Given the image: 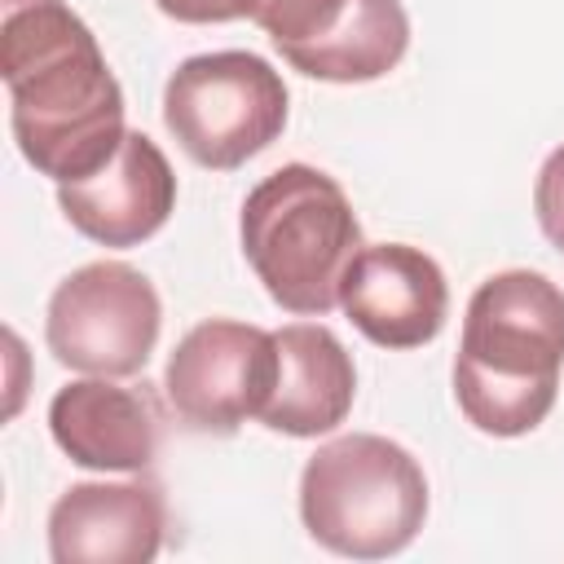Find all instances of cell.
Segmentation results:
<instances>
[{
    "label": "cell",
    "instance_id": "obj_1",
    "mask_svg": "<svg viewBox=\"0 0 564 564\" xmlns=\"http://www.w3.org/2000/svg\"><path fill=\"white\" fill-rule=\"evenodd\" d=\"M0 79L22 159L66 185L123 145V88L66 0H0Z\"/></svg>",
    "mask_w": 564,
    "mask_h": 564
},
{
    "label": "cell",
    "instance_id": "obj_2",
    "mask_svg": "<svg viewBox=\"0 0 564 564\" xmlns=\"http://www.w3.org/2000/svg\"><path fill=\"white\" fill-rule=\"evenodd\" d=\"M564 291L533 269L485 278L463 313L454 357V401L485 436L533 432L560 392Z\"/></svg>",
    "mask_w": 564,
    "mask_h": 564
},
{
    "label": "cell",
    "instance_id": "obj_3",
    "mask_svg": "<svg viewBox=\"0 0 564 564\" xmlns=\"http://www.w3.org/2000/svg\"><path fill=\"white\" fill-rule=\"evenodd\" d=\"M238 238L269 300L300 317H322L339 304L344 273L366 247L344 185L308 163L269 172L242 198Z\"/></svg>",
    "mask_w": 564,
    "mask_h": 564
},
{
    "label": "cell",
    "instance_id": "obj_4",
    "mask_svg": "<svg viewBox=\"0 0 564 564\" xmlns=\"http://www.w3.org/2000/svg\"><path fill=\"white\" fill-rule=\"evenodd\" d=\"M300 520L308 538L348 560L401 555L427 520V476L419 458L375 432H348L304 463Z\"/></svg>",
    "mask_w": 564,
    "mask_h": 564
},
{
    "label": "cell",
    "instance_id": "obj_5",
    "mask_svg": "<svg viewBox=\"0 0 564 564\" xmlns=\"http://www.w3.org/2000/svg\"><path fill=\"white\" fill-rule=\"evenodd\" d=\"M163 123L198 167L234 172L282 137L286 84L256 53H198L167 75Z\"/></svg>",
    "mask_w": 564,
    "mask_h": 564
},
{
    "label": "cell",
    "instance_id": "obj_6",
    "mask_svg": "<svg viewBox=\"0 0 564 564\" xmlns=\"http://www.w3.org/2000/svg\"><path fill=\"white\" fill-rule=\"evenodd\" d=\"M159 326L163 304L154 282L123 260H93L48 295L44 344L66 370L123 379L145 370Z\"/></svg>",
    "mask_w": 564,
    "mask_h": 564
},
{
    "label": "cell",
    "instance_id": "obj_7",
    "mask_svg": "<svg viewBox=\"0 0 564 564\" xmlns=\"http://www.w3.org/2000/svg\"><path fill=\"white\" fill-rule=\"evenodd\" d=\"M278 383V339L251 322L207 317L172 348L163 392L181 423L212 436H234L260 419Z\"/></svg>",
    "mask_w": 564,
    "mask_h": 564
},
{
    "label": "cell",
    "instance_id": "obj_8",
    "mask_svg": "<svg viewBox=\"0 0 564 564\" xmlns=\"http://www.w3.org/2000/svg\"><path fill=\"white\" fill-rule=\"evenodd\" d=\"M339 308L379 348H423L449 317V282L423 247L375 242L352 256Z\"/></svg>",
    "mask_w": 564,
    "mask_h": 564
},
{
    "label": "cell",
    "instance_id": "obj_9",
    "mask_svg": "<svg viewBox=\"0 0 564 564\" xmlns=\"http://www.w3.org/2000/svg\"><path fill=\"white\" fill-rule=\"evenodd\" d=\"M62 216L101 247H141L176 207V172L145 132H123L106 167L57 185Z\"/></svg>",
    "mask_w": 564,
    "mask_h": 564
},
{
    "label": "cell",
    "instance_id": "obj_10",
    "mask_svg": "<svg viewBox=\"0 0 564 564\" xmlns=\"http://www.w3.org/2000/svg\"><path fill=\"white\" fill-rule=\"evenodd\" d=\"M167 502L150 480H84L48 511L53 564H150L163 546Z\"/></svg>",
    "mask_w": 564,
    "mask_h": 564
},
{
    "label": "cell",
    "instance_id": "obj_11",
    "mask_svg": "<svg viewBox=\"0 0 564 564\" xmlns=\"http://www.w3.org/2000/svg\"><path fill=\"white\" fill-rule=\"evenodd\" d=\"M48 432L70 463L93 471H145L159 454L154 401L106 375L57 388L48 401Z\"/></svg>",
    "mask_w": 564,
    "mask_h": 564
},
{
    "label": "cell",
    "instance_id": "obj_12",
    "mask_svg": "<svg viewBox=\"0 0 564 564\" xmlns=\"http://www.w3.org/2000/svg\"><path fill=\"white\" fill-rule=\"evenodd\" d=\"M273 339H278V383L260 423L269 432L300 441L335 432L357 397L352 352L322 322H291L273 330Z\"/></svg>",
    "mask_w": 564,
    "mask_h": 564
},
{
    "label": "cell",
    "instance_id": "obj_13",
    "mask_svg": "<svg viewBox=\"0 0 564 564\" xmlns=\"http://www.w3.org/2000/svg\"><path fill=\"white\" fill-rule=\"evenodd\" d=\"M410 48V13L401 0H348L344 13L313 40L282 48V62L326 84L383 79Z\"/></svg>",
    "mask_w": 564,
    "mask_h": 564
},
{
    "label": "cell",
    "instance_id": "obj_14",
    "mask_svg": "<svg viewBox=\"0 0 564 564\" xmlns=\"http://www.w3.org/2000/svg\"><path fill=\"white\" fill-rule=\"evenodd\" d=\"M348 0H247V18L256 26H264V35L273 40V48H291L304 44L313 35H322Z\"/></svg>",
    "mask_w": 564,
    "mask_h": 564
},
{
    "label": "cell",
    "instance_id": "obj_15",
    "mask_svg": "<svg viewBox=\"0 0 564 564\" xmlns=\"http://www.w3.org/2000/svg\"><path fill=\"white\" fill-rule=\"evenodd\" d=\"M533 212H538V225L546 234V242L555 251H564V145H555L546 154V163L538 167V181H533Z\"/></svg>",
    "mask_w": 564,
    "mask_h": 564
},
{
    "label": "cell",
    "instance_id": "obj_16",
    "mask_svg": "<svg viewBox=\"0 0 564 564\" xmlns=\"http://www.w3.org/2000/svg\"><path fill=\"white\" fill-rule=\"evenodd\" d=\"M154 4H159V13H167L172 22H189V26L247 18V0H154Z\"/></svg>",
    "mask_w": 564,
    "mask_h": 564
}]
</instances>
